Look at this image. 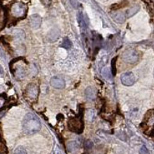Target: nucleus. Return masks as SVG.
Segmentation results:
<instances>
[{"mask_svg":"<svg viewBox=\"0 0 154 154\" xmlns=\"http://www.w3.org/2000/svg\"><path fill=\"white\" fill-rule=\"evenodd\" d=\"M4 75V69L2 66L0 65V77H2Z\"/></svg>","mask_w":154,"mask_h":154,"instance_id":"cd10ccee","label":"nucleus"},{"mask_svg":"<svg viewBox=\"0 0 154 154\" xmlns=\"http://www.w3.org/2000/svg\"><path fill=\"white\" fill-rule=\"evenodd\" d=\"M41 129L40 120L32 113H27L23 121V131L26 135H33Z\"/></svg>","mask_w":154,"mask_h":154,"instance_id":"f257e3e1","label":"nucleus"},{"mask_svg":"<svg viewBox=\"0 0 154 154\" xmlns=\"http://www.w3.org/2000/svg\"><path fill=\"white\" fill-rule=\"evenodd\" d=\"M62 47L65 48V49H70L71 47H72V44H71V40H69L68 38H65L63 40V44L61 45Z\"/></svg>","mask_w":154,"mask_h":154,"instance_id":"6ab92c4d","label":"nucleus"},{"mask_svg":"<svg viewBox=\"0 0 154 154\" xmlns=\"http://www.w3.org/2000/svg\"><path fill=\"white\" fill-rule=\"evenodd\" d=\"M80 148V144L77 141H70L67 144V149L68 152H76Z\"/></svg>","mask_w":154,"mask_h":154,"instance_id":"ddd939ff","label":"nucleus"},{"mask_svg":"<svg viewBox=\"0 0 154 154\" xmlns=\"http://www.w3.org/2000/svg\"><path fill=\"white\" fill-rule=\"evenodd\" d=\"M140 6L139 5H136V6H132V8L129 9L126 11V17L129 18V17H132V16H134L135 14L138 13V12L140 11Z\"/></svg>","mask_w":154,"mask_h":154,"instance_id":"4468645a","label":"nucleus"},{"mask_svg":"<svg viewBox=\"0 0 154 154\" xmlns=\"http://www.w3.org/2000/svg\"><path fill=\"white\" fill-rule=\"evenodd\" d=\"M54 154H61V152H60V150L57 148V147H56V149H55Z\"/></svg>","mask_w":154,"mask_h":154,"instance_id":"c85d7f7f","label":"nucleus"},{"mask_svg":"<svg viewBox=\"0 0 154 154\" xmlns=\"http://www.w3.org/2000/svg\"><path fill=\"white\" fill-rule=\"evenodd\" d=\"M43 5L45 6H50L52 3V0H41Z\"/></svg>","mask_w":154,"mask_h":154,"instance_id":"393cba45","label":"nucleus"},{"mask_svg":"<svg viewBox=\"0 0 154 154\" xmlns=\"http://www.w3.org/2000/svg\"><path fill=\"white\" fill-rule=\"evenodd\" d=\"M50 83L53 88L56 89H63L65 87V82L63 81V78L59 77H53Z\"/></svg>","mask_w":154,"mask_h":154,"instance_id":"1a4fd4ad","label":"nucleus"},{"mask_svg":"<svg viewBox=\"0 0 154 154\" xmlns=\"http://www.w3.org/2000/svg\"><path fill=\"white\" fill-rule=\"evenodd\" d=\"M40 89L36 84H29L26 88V96L31 100H36L39 95Z\"/></svg>","mask_w":154,"mask_h":154,"instance_id":"39448f33","label":"nucleus"},{"mask_svg":"<svg viewBox=\"0 0 154 154\" xmlns=\"http://www.w3.org/2000/svg\"><path fill=\"white\" fill-rule=\"evenodd\" d=\"M81 1H83V2H84V1H85V0H81Z\"/></svg>","mask_w":154,"mask_h":154,"instance_id":"c756f323","label":"nucleus"},{"mask_svg":"<svg viewBox=\"0 0 154 154\" xmlns=\"http://www.w3.org/2000/svg\"><path fill=\"white\" fill-rule=\"evenodd\" d=\"M5 104V99L2 97H0V109Z\"/></svg>","mask_w":154,"mask_h":154,"instance_id":"bb28decb","label":"nucleus"},{"mask_svg":"<svg viewBox=\"0 0 154 154\" xmlns=\"http://www.w3.org/2000/svg\"><path fill=\"white\" fill-rule=\"evenodd\" d=\"M122 58L125 63L133 64V63H136L140 60V53L134 49L127 50L123 53Z\"/></svg>","mask_w":154,"mask_h":154,"instance_id":"f03ea898","label":"nucleus"},{"mask_svg":"<svg viewBox=\"0 0 154 154\" xmlns=\"http://www.w3.org/2000/svg\"><path fill=\"white\" fill-rule=\"evenodd\" d=\"M84 154H88V152H85V153H84Z\"/></svg>","mask_w":154,"mask_h":154,"instance_id":"7c9ffc66","label":"nucleus"},{"mask_svg":"<svg viewBox=\"0 0 154 154\" xmlns=\"http://www.w3.org/2000/svg\"><path fill=\"white\" fill-rule=\"evenodd\" d=\"M116 59L117 57H114L112 60V63H111V65H112V73L113 75H116Z\"/></svg>","mask_w":154,"mask_h":154,"instance_id":"412c9836","label":"nucleus"},{"mask_svg":"<svg viewBox=\"0 0 154 154\" xmlns=\"http://www.w3.org/2000/svg\"><path fill=\"white\" fill-rule=\"evenodd\" d=\"M60 35V30L58 27H54L47 33V40L50 43L56 42L59 39Z\"/></svg>","mask_w":154,"mask_h":154,"instance_id":"6e6552de","label":"nucleus"},{"mask_svg":"<svg viewBox=\"0 0 154 154\" xmlns=\"http://www.w3.org/2000/svg\"><path fill=\"white\" fill-rule=\"evenodd\" d=\"M102 76H103V78H105V79H107V80H109V79L111 78L110 71H109L108 67H104V68L102 69Z\"/></svg>","mask_w":154,"mask_h":154,"instance_id":"a211bd4d","label":"nucleus"},{"mask_svg":"<svg viewBox=\"0 0 154 154\" xmlns=\"http://www.w3.org/2000/svg\"><path fill=\"white\" fill-rule=\"evenodd\" d=\"M85 96L89 100H94L97 98L96 89L93 87H88L85 91Z\"/></svg>","mask_w":154,"mask_h":154,"instance_id":"f8f14e48","label":"nucleus"},{"mask_svg":"<svg viewBox=\"0 0 154 154\" xmlns=\"http://www.w3.org/2000/svg\"><path fill=\"white\" fill-rule=\"evenodd\" d=\"M84 146H85V148L86 149H91L93 147V146H94V144H93V143L91 141V140H88L85 142Z\"/></svg>","mask_w":154,"mask_h":154,"instance_id":"4be33fe9","label":"nucleus"},{"mask_svg":"<svg viewBox=\"0 0 154 154\" xmlns=\"http://www.w3.org/2000/svg\"><path fill=\"white\" fill-rule=\"evenodd\" d=\"M11 13L16 18H23L26 13V7L22 2H15L11 7Z\"/></svg>","mask_w":154,"mask_h":154,"instance_id":"20e7f679","label":"nucleus"},{"mask_svg":"<svg viewBox=\"0 0 154 154\" xmlns=\"http://www.w3.org/2000/svg\"><path fill=\"white\" fill-rule=\"evenodd\" d=\"M29 23L30 27L33 29H38L42 23V18L38 14L31 15L29 18Z\"/></svg>","mask_w":154,"mask_h":154,"instance_id":"0eeeda50","label":"nucleus"},{"mask_svg":"<svg viewBox=\"0 0 154 154\" xmlns=\"http://www.w3.org/2000/svg\"><path fill=\"white\" fill-rule=\"evenodd\" d=\"M70 2H71V6L74 8V9H77L78 7V2L77 0H70Z\"/></svg>","mask_w":154,"mask_h":154,"instance_id":"a878e982","label":"nucleus"},{"mask_svg":"<svg viewBox=\"0 0 154 154\" xmlns=\"http://www.w3.org/2000/svg\"><path fill=\"white\" fill-rule=\"evenodd\" d=\"M13 34L14 35L15 37L17 39V40H23L25 38V33L24 31L20 29H16L13 31Z\"/></svg>","mask_w":154,"mask_h":154,"instance_id":"2eb2a0df","label":"nucleus"},{"mask_svg":"<svg viewBox=\"0 0 154 154\" xmlns=\"http://www.w3.org/2000/svg\"><path fill=\"white\" fill-rule=\"evenodd\" d=\"M112 16V18L114 20V21H116L117 23H123L125 21V19L126 17L125 16L123 13H121V12H115V13H112L111 14Z\"/></svg>","mask_w":154,"mask_h":154,"instance_id":"9b49d317","label":"nucleus"},{"mask_svg":"<svg viewBox=\"0 0 154 154\" xmlns=\"http://www.w3.org/2000/svg\"><path fill=\"white\" fill-rule=\"evenodd\" d=\"M67 126H68V129L70 131L80 134L83 132L85 124H84V122L82 118L75 117V118H72L69 120Z\"/></svg>","mask_w":154,"mask_h":154,"instance_id":"7ed1b4c3","label":"nucleus"},{"mask_svg":"<svg viewBox=\"0 0 154 154\" xmlns=\"http://www.w3.org/2000/svg\"><path fill=\"white\" fill-rule=\"evenodd\" d=\"M128 4H129V2H127V1H122V2H120V3L113 4L112 6H111V9H112V10H117V9L125 7L126 6H128Z\"/></svg>","mask_w":154,"mask_h":154,"instance_id":"f3484780","label":"nucleus"},{"mask_svg":"<svg viewBox=\"0 0 154 154\" xmlns=\"http://www.w3.org/2000/svg\"><path fill=\"white\" fill-rule=\"evenodd\" d=\"M0 152H1V153H6V146H5L3 143L1 142V136H0Z\"/></svg>","mask_w":154,"mask_h":154,"instance_id":"5701e85b","label":"nucleus"},{"mask_svg":"<svg viewBox=\"0 0 154 154\" xmlns=\"http://www.w3.org/2000/svg\"><path fill=\"white\" fill-rule=\"evenodd\" d=\"M13 73H14L15 78L18 79V80L23 79L26 77V69L23 67H22V66H18V67H15V71Z\"/></svg>","mask_w":154,"mask_h":154,"instance_id":"9d476101","label":"nucleus"},{"mask_svg":"<svg viewBox=\"0 0 154 154\" xmlns=\"http://www.w3.org/2000/svg\"><path fill=\"white\" fill-rule=\"evenodd\" d=\"M6 13L3 9L0 7V30H2L6 24Z\"/></svg>","mask_w":154,"mask_h":154,"instance_id":"dca6fc26","label":"nucleus"},{"mask_svg":"<svg viewBox=\"0 0 154 154\" xmlns=\"http://www.w3.org/2000/svg\"><path fill=\"white\" fill-rule=\"evenodd\" d=\"M13 154H27V152H26L24 147L20 146L17 147V149L14 150Z\"/></svg>","mask_w":154,"mask_h":154,"instance_id":"aec40b11","label":"nucleus"},{"mask_svg":"<svg viewBox=\"0 0 154 154\" xmlns=\"http://www.w3.org/2000/svg\"><path fill=\"white\" fill-rule=\"evenodd\" d=\"M121 82L125 86H132L136 82V77L132 72H125L122 74Z\"/></svg>","mask_w":154,"mask_h":154,"instance_id":"423d86ee","label":"nucleus"},{"mask_svg":"<svg viewBox=\"0 0 154 154\" xmlns=\"http://www.w3.org/2000/svg\"><path fill=\"white\" fill-rule=\"evenodd\" d=\"M140 152V154H149L148 149H147L145 146H143L141 147Z\"/></svg>","mask_w":154,"mask_h":154,"instance_id":"b1692460","label":"nucleus"}]
</instances>
